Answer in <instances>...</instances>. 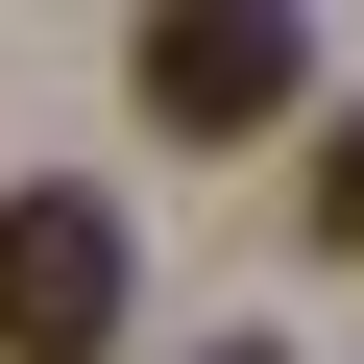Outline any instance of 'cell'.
Returning <instances> with one entry per match:
<instances>
[{
    "label": "cell",
    "mask_w": 364,
    "mask_h": 364,
    "mask_svg": "<svg viewBox=\"0 0 364 364\" xmlns=\"http://www.w3.org/2000/svg\"><path fill=\"white\" fill-rule=\"evenodd\" d=\"M0 364H122V195L73 170L0 195Z\"/></svg>",
    "instance_id": "1"
},
{
    "label": "cell",
    "mask_w": 364,
    "mask_h": 364,
    "mask_svg": "<svg viewBox=\"0 0 364 364\" xmlns=\"http://www.w3.org/2000/svg\"><path fill=\"white\" fill-rule=\"evenodd\" d=\"M122 97H146L170 146H243V122H291V97H316V25H267V0H195V25H146V49H122Z\"/></svg>",
    "instance_id": "2"
},
{
    "label": "cell",
    "mask_w": 364,
    "mask_h": 364,
    "mask_svg": "<svg viewBox=\"0 0 364 364\" xmlns=\"http://www.w3.org/2000/svg\"><path fill=\"white\" fill-rule=\"evenodd\" d=\"M316 243H364V122H340V146H316Z\"/></svg>",
    "instance_id": "3"
},
{
    "label": "cell",
    "mask_w": 364,
    "mask_h": 364,
    "mask_svg": "<svg viewBox=\"0 0 364 364\" xmlns=\"http://www.w3.org/2000/svg\"><path fill=\"white\" fill-rule=\"evenodd\" d=\"M219 364H267V340H219Z\"/></svg>",
    "instance_id": "4"
}]
</instances>
